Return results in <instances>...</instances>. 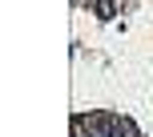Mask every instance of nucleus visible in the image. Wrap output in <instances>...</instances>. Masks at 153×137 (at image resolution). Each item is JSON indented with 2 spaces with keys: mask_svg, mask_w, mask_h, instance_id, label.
Returning <instances> with one entry per match:
<instances>
[{
  "mask_svg": "<svg viewBox=\"0 0 153 137\" xmlns=\"http://www.w3.org/2000/svg\"><path fill=\"white\" fill-rule=\"evenodd\" d=\"M113 8H117V0H97V16L101 20H113Z\"/></svg>",
  "mask_w": 153,
  "mask_h": 137,
  "instance_id": "obj_1",
  "label": "nucleus"
}]
</instances>
